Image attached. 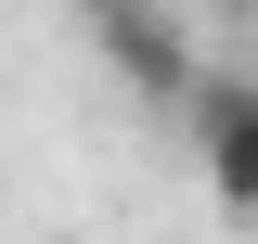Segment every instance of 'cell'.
<instances>
[{
  "label": "cell",
  "mask_w": 258,
  "mask_h": 244,
  "mask_svg": "<svg viewBox=\"0 0 258 244\" xmlns=\"http://www.w3.org/2000/svg\"><path fill=\"white\" fill-rule=\"evenodd\" d=\"M168 116H181V142H194V167H207V193L232 206V231L258 244V77H220V64H207Z\"/></svg>",
  "instance_id": "1"
},
{
  "label": "cell",
  "mask_w": 258,
  "mask_h": 244,
  "mask_svg": "<svg viewBox=\"0 0 258 244\" xmlns=\"http://www.w3.org/2000/svg\"><path fill=\"white\" fill-rule=\"evenodd\" d=\"M91 39H103V64H116V77H129V90H142V103H181L194 77H207V64H194V39L168 26L155 0H129V13H103Z\"/></svg>",
  "instance_id": "2"
},
{
  "label": "cell",
  "mask_w": 258,
  "mask_h": 244,
  "mask_svg": "<svg viewBox=\"0 0 258 244\" xmlns=\"http://www.w3.org/2000/svg\"><path fill=\"white\" fill-rule=\"evenodd\" d=\"M103 13H129V0H78V26H103Z\"/></svg>",
  "instance_id": "3"
},
{
  "label": "cell",
  "mask_w": 258,
  "mask_h": 244,
  "mask_svg": "<svg viewBox=\"0 0 258 244\" xmlns=\"http://www.w3.org/2000/svg\"><path fill=\"white\" fill-rule=\"evenodd\" d=\"M232 13H258V0H232Z\"/></svg>",
  "instance_id": "4"
}]
</instances>
